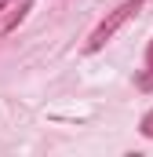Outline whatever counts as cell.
I'll list each match as a JSON object with an SVG mask.
<instances>
[{"mask_svg":"<svg viewBox=\"0 0 153 157\" xmlns=\"http://www.w3.org/2000/svg\"><path fill=\"white\" fill-rule=\"evenodd\" d=\"M142 4H146V0H124L120 7H113V11H110V15H106L99 26H95V33L88 37V48H84V51H88V55L102 51V48L113 40V33L120 29V26H124V22H128V18H135V15L142 11Z\"/></svg>","mask_w":153,"mask_h":157,"instance_id":"cell-1","label":"cell"},{"mask_svg":"<svg viewBox=\"0 0 153 157\" xmlns=\"http://www.w3.org/2000/svg\"><path fill=\"white\" fill-rule=\"evenodd\" d=\"M29 11H33V0H22V4H18V7H15L11 15H7V22H4V33H15V29L22 26V18H26Z\"/></svg>","mask_w":153,"mask_h":157,"instance_id":"cell-2","label":"cell"},{"mask_svg":"<svg viewBox=\"0 0 153 157\" xmlns=\"http://www.w3.org/2000/svg\"><path fill=\"white\" fill-rule=\"evenodd\" d=\"M142 91H153V40H150V48H146V70L139 73V80H135Z\"/></svg>","mask_w":153,"mask_h":157,"instance_id":"cell-3","label":"cell"},{"mask_svg":"<svg viewBox=\"0 0 153 157\" xmlns=\"http://www.w3.org/2000/svg\"><path fill=\"white\" fill-rule=\"evenodd\" d=\"M139 132H142L146 139H153V110H146V113H142V121H139Z\"/></svg>","mask_w":153,"mask_h":157,"instance_id":"cell-4","label":"cell"},{"mask_svg":"<svg viewBox=\"0 0 153 157\" xmlns=\"http://www.w3.org/2000/svg\"><path fill=\"white\" fill-rule=\"evenodd\" d=\"M4 11H7V0H0V15H4Z\"/></svg>","mask_w":153,"mask_h":157,"instance_id":"cell-5","label":"cell"}]
</instances>
